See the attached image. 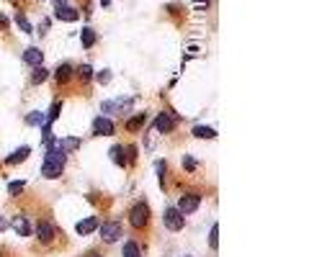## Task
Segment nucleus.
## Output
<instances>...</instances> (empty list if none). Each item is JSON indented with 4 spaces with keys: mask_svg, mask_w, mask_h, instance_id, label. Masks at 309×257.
I'll list each match as a JSON object with an SVG mask.
<instances>
[{
    "mask_svg": "<svg viewBox=\"0 0 309 257\" xmlns=\"http://www.w3.org/2000/svg\"><path fill=\"white\" fill-rule=\"evenodd\" d=\"M65 159H67V152L59 149L57 144L54 147H47V154H44V162H42V175L47 180H54L62 175L65 170Z\"/></svg>",
    "mask_w": 309,
    "mask_h": 257,
    "instance_id": "f257e3e1",
    "label": "nucleus"
},
{
    "mask_svg": "<svg viewBox=\"0 0 309 257\" xmlns=\"http://www.w3.org/2000/svg\"><path fill=\"white\" fill-rule=\"evenodd\" d=\"M147 221H149V208H147V203H144V201L134 203L132 211H129V224H132L134 229H144Z\"/></svg>",
    "mask_w": 309,
    "mask_h": 257,
    "instance_id": "f03ea898",
    "label": "nucleus"
},
{
    "mask_svg": "<svg viewBox=\"0 0 309 257\" xmlns=\"http://www.w3.org/2000/svg\"><path fill=\"white\" fill-rule=\"evenodd\" d=\"M163 224H165V229H170V232H180V229L186 227V221H183V213H180L175 206L165 208V213H163Z\"/></svg>",
    "mask_w": 309,
    "mask_h": 257,
    "instance_id": "7ed1b4c3",
    "label": "nucleus"
},
{
    "mask_svg": "<svg viewBox=\"0 0 309 257\" xmlns=\"http://www.w3.org/2000/svg\"><path fill=\"white\" fill-rule=\"evenodd\" d=\"M113 118H108V116H98L96 121H93V126H90V134L93 137H111L113 134Z\"/></svg>",
    "mask_w": 309,
    "mask_h": 257,
    "instance_id": "20e7f679",
    "label": "nucleus"
},
{
    "mask_svg": "<svg viewBox=\"0 0 309 257\" xmlns=\"http://www.w3.org/2000/svg\"><path fill=\"white\" fill-rule=\"evenodd\" d=\"M201 206V196H196V193H186V196H180V201H178V211L180 213H193Z\"/></svg>",
    "mask_w": 309,
    "mask_h": 257,
    "instance_id": "39448f33",
    "label": "nucleus"
},
{
    "mask_svg": "<svg viewBox=\"0 0 309 257\" xmlns=\"http://www.w3.org/2000/svg\"><path fill=\"white\" fill-rule=\"evenodd\" d=\"M98 229H101V239H103L106 244H111V242H116V239L121 237V227L116 224V221H106V224H101Z\"/></svg>",
    "mask_w": 309,
    "mask_h": 257,
    "instance_id": "423d86ee",
    "label": "nucleus"
},
{
    "mask_svg": "<svg viewBox=\"0 0 309 257\" xmlns=\"http://www.w3.org/2000/svg\"><path fill=\"white\" fill-rule=\"evenodd\" d=\"M154 128H158L160 134H170L173 128H175V118H173V113H158L154 116Z\"/></svg>",
    "mask_w": 309,
    "mask_h": 257,
    "instance_id": "0eeeda50",
    "label": "nucleus"
},
{
    "mask_svg": "<svg viewBox=\"0 0 309 257\" xmlns=\"http://www.w3.org/2000/svg\"><path fill=\"white\" fill-rule=\"evenodd\" d=\"M132 101L129 98H119V101H106L103 106H101V111H103V116H116V113H119V111H124L127 106H129Z\"/></svg>",
    "mask_w": 309,
    "mask_h": 257,
    "instance_id": "6e6552de",
    "label": "nucleus"
},
{
    "mask_svg": "<svg viewBox=\"0 0 309 257\" xmlns=\"http://www.w3.org/2000/svg\"><path fill=\"white\" fill-rule=\"evenodd\" d=\"M98 227H101V221L96 219V216H88V219H83V221H77V227H75V232L80 234V237H88V234H93V232H98Z\"/></svg>",
    "mask_w": 309,
    "mask_h": 257,
    "instance_id": "1a4fd4ad",
    "label": "nucleus"
},
{
    "mask_svg": "<svg viewBox=\"0 0 309 257\" xmlns=\"http://www.w3.org/2000/svg\"><path fill=\"white\" fill-rule=\"evenodd\" d=\"M54 224H49V221H42V224H39L36 227V237H39V242H42V244H49L52 239H54Z\"/></svg>",
    "mask_w": 309,
    "mask_h": 257,
    "instance_id": "9d476101",
    "label": "nucleus"
},
{
    "mask_svg": "<svg viewBox=\"0 0 309 257\" xmlns=\"http://www.w3.org/2000/svg\"><path fill=\"white\" fill-rule=\"evenodd\" d=\"M23 62H26L28 67H39V65L44 62V52L36 49V47H28V49L23 52Z\"/></svg>",
    "mask_w": 309,
    "mask_h": 257,
    "instance_id": "9b49d317",
    "label": "nucleus"
},
{
    "mask_svg": "<svg viewBox=\"0 0 309 257\" xmlns=\"http://www.w3.org/2000/svg\"><path fill=\"white\" fill-rule=\"evenodd\" d=\"M77 8H72V6H62V8H54V18L57 21H65V23H72V21H77Z\"/></svg>",
    "mask_w": 309,
    "mask_h": 257,
    "instance_id": "f8f14e48",
    "label": "nucleus"
},
{
    "mask_svg": "<svg viewBox=\"0 0 309 257\" xmlns=\"http://www.w3.org/2000/svg\"><path fill=\"white\" fill-rule=\"evenodd\" d=\"M11 227L16 229V234H18V237H31V229H34V227H31V221H28L26 216H16V219L11 221Z\"/></svg>",
    "mask_w": 309,
    "mask_h": 257,
    "instance_id": "ddd939ff",
    "label": "nucleus"
},
{
    "mask_svg": "<svg viewBox=\"0 0 309 257\" xmlns=\"http://www.w3.org/2000/svg\"><path fill=\"white\" fill-rule=\"evenodd\" d=\"M70 77H72V65H70V62L59 65L57 72H54V80H57L59 85H65V82H70Z\"/></svg>",
    "mask_w": 309,
    "mask_h": 257,
    "instance_id": "4468645a",
    "label": "nucleus"
},
{
    "mask_svg": "<svg viewBox=\"0 0 309 257\" xmlns=\"http://www.w3.org/2000/svg\"><path fill=\"white\" fill-rule=\"evenodd\" d=\"M28 154H31V147H21V149H16L13 154H8L6 165H11V167H13V165H21V162H23Z\"/></svg>",
    "mask_w": 309,
    "mask_h": 257,
    "instance_id": "2eb2a0df",
    "label": "nucleus"
},
{
    "mask_svg": "<svg viewBox=\"0 0 309 257\" xmlns=\"http://www.w3.org/2000/svg\"><path fill=\"white\" fill-rule=\"evenodd\" d=\"M108 154H111V159L119 165V167H127V157H124V147H121V144H113Z\"/></svg>",
    "mask_w": 309,
    "mask_h": 257,
    "instance_id": "dca6fc26",
    "label": "nucleus"
},
{
    "mask_svg": "<svg viewBox=\"0 0 309 257\" xmlns=\"http://www.w3.org/2000/svg\"><path fill=\"white\" fill-rule=\"evenodd\" d=\"M193 137H199V139H217V132L211 126H193Z\"/></svg>",
    "mask_w": 309,
    "mask_h": 257,
    "instance_id": "f3484780",
    "label": "nucleus"
},
{
    "mask_svg": "<svg viewBox=\"0 0 309 257\" xmlns=\"http://www.w3.org/2000/svg\"><path fill=\"white\" fill-rule=\"evenodd\" d=\"M144 121H147V113H137V116H132V118L127 121V128H129V132H139Z\"/></svg>",
    "mask_w": 309,
    "mask_h": 257,
    "instance_id": "a211bd4d",
    "label": "nucleus"
},
{
    "mask_svg": "<svg viewBox=\"0 0 309 257\" xmlns=\"http://www.w3.org/2000/svg\"><path fill=\"white\" fill-rule=\"evenodd\" d=\"M47 77H49V72H47L42 65H39V67H34V72H31V85H42Z\"/></svg>",
    "mask_w": 309,
    "mask_h": 257,
    "instance_id": "6ab92c4d",
    "label": "nucleus"
},
{
    "mask_svg": "<svg viewBox=\"0 0 309 257\" xmlns=\"http://www.w3.org/2000/svg\"><path fill=\"white\" fill-rule=\"evenodd\" d=\"M44 121H47V116L39 113V111H31V113L26 116V123H28V126H44Z\"/></svg>",
    "mask_w": 309,
    "mask_h": 257,
    "instance_id": "aec40b11",
    "label": "nucleus"
},
{
    "mask_svg": "<svg viewBox=\"0 0 309 257\" xmlns=\"http://www.w3.org/2000/svg\"><path fill=\"white\" fill-rule=\"evenodd\" d=\"M80 39H83V47H85V49H90V47L96 44V34H93V28H88V26H85V28H83V34H80Z\"/></svg>",
    "mask_w": 309,
    "mask_h": 257,
    "instance_id": "412c9836",
    "label": "nucleus"
},
{
    "mask_svg": "<svg viewBox=\"0 0 309 257\" xmlns=\"http://www.w3.org/2000/svg\"><path fill=\"white\" fill-rule=\"evenodd\" d=\"M16 26H18L23 34H34V26L28 23V18H26L23 13H18V16H16Z\"/></svg>",
    "mask_w": 309,
    "mask_h": 257,
    "instance_id": "4be33fe9",
    "label": "nucleus"
},
{
    "mask_svg": "<svg viewBox=\"0 0 309 257\" xmlns=\"http://www.w3.org/2000/svg\"><path fill=\"white\" fill-rule=\"evenodd\" d=\"M121 252H124V257H139V254H142V249H139L137 242H127Z\"/></svg>",
    "mask_w": 309,
    "mask_h": 257,
    "instance_id": "5701e85b",
    "label": "nucleus"
},
{
    "mask_svg": "<svg viewBox=\"0 0 309 257\" xmlns=\"http://www.w3.org/2000/svg\"><path fill=\"white\" fill-rule=\"evenodd\" d=\"M59 111H62V103H59V101H54V106L49 108V113H47V121H44V123H49V126H52V123L57 121V116H59Z\"/></svg>",
    "mask_w": 309,
    "mask_h": 257,
    "instance_id": "b1692460",
    "label": "nucleus"
},
{
    "mask_svg": "<svg viewBox=\"0 0 309 257\" xmlns=\"http://www.w3.org/2000/svg\"><path fill=\"white\" fill-rule=\"evenodd\" d=\"M77 77H80V82H90L93 67H90V65H80V70H77Z\"/></svg>",
    "mask_w": 309,
    "mask_h": 257,
    "instance_id": "393cba45",
    "label": "nucleus"
},
{
    "mask_svg": "<svg viewBox=\"0 0 309 257\" xmlns=\"http://www.w3.org/2000/svg\"><path fill=\"white\" fill-rule=\"evenodd\" d=\"M77 147H80V139H77V137L62 139V149H65V152H72V149H77Z\"/></svg>",
    "mask_w": 309,
    "mask_h": 257,
    "instance_id": "a878e982",
    "label": "nucleus"
},
{
    "mask_svg": "<svg viewBox=\"0 0 309 257\" xmlns=\"http://www.w3.org/2000/svg\"><path fill=\"white\" fill-rule=\"evenodd\" d=\"M217 247H219V227L214 224L209 232V249H217Z\"/></svg>",
    "mask_w": 309,
    "mask_h": 257,
    "instance_id": "bb28decb",
    "label": "nucleus"
},
{
    "mask_svg": "<svg viewBox=\"0 0 309 257\" xmlns=\"http://www.w3.org/2000/svg\"><path fill=\"white\" fill-rule=\"evenodd\" d=\"M196 165H199V162L193 159L191 154H186V157H183V170H186V173H193V170H196Z\"/></svg>",
    "mask_w": 309,
    "mask_h": 257,
    "instance_id": "cd10ccee",
    "label": "nucleus"
},
{
    "mask_svg": "<svg viewBox=\"0 0 309 257\" xmlns=\"http://www.w3.org/2000/svg\"><path fill=\"white\" fill-rule=\"evenodd\" d=\"M23 185H26L23 180H13V183L8 185V193H11V196H18V193L23 190Z\"/></svg>",
    "mask_w": 309,
    "mask_h": 257,
    "instance_id": "c85d7f7f",
    "label": "nucleus"
},
{
    "mask_svg": "<svg viewBox=\"0 0 309 257\" xmlns=\"http://www.w3.org/2000/svg\"><path fill=\"white\" fill-rule=\"evenodd\" d=\"M154 167H158V178H160V183H163V180H165V162L160 159V162L154 165Z\"/></svg>",
    "mask_w": 309,
    "mask_h": 257,
    "instance_id": "c756f323",
    "label": "nucleus"
},
{
    "mask_svg": "<svg viewBox=\"0 0 309 257\" xmlns=\"http://www.w3.org/2000/svg\"><path fill=\"white\" fill-rule=\"evenodd\" d=\"M6 26H8V18H6L3 13H0V28H6Z\"/></svg>",
    "mask_w": 309,
    "mask_h": 257,
    "instance_id": "7c9ffc66",
    "label": "nucleus"
},
{
    "mask_svg": "<svg viewBox=\"0 0 309 257\" xmlns=\"http://www.w3.org/2000/svg\"><path fill=\"white\" fill-rule=\"evenodd\" d=\"M62 6H67V0H54V8H62Z\"/></svg>",
    "mask_w": 309,
    "mask_h": 257,
    "instance_id": "2f4dec72",
    "label": "nucleus"
},
{
    "mask_svg": "<svg viewBox=\"0 0 309 257\" xmlns=\"http://www.w3.org/2000/svg\"><path fill=\"white\" fill-rule=\"evenodd\" d=\"M6 227H8V221H6V219H3V216H0V232H3V229H6Z\"/></svg>",
    "mask_w": 309,
    "mask_h": 257,
    "instance_id": "473e14b6",
    "label": "nucleus"
},
{
    "mask_svg": "<svg viewBox=\"0 0 309 257\" xmlns=\"http://www.w3.org/2000/svg\"><path fill=\"white\" fill-rule=\"evenodd\" d=\"M90 257H101V254H90Z\"/></svg>",
    "mask_w": 309,
    "mask_h": 257,
    "instance_id": "72a5a7b5",
    "label": "nucleus"
},
{
    "mask_svg": "<svg viewBox=\"0 0 309 257\" xmlns=\"http://www.w3.org/2000/svg\"><path fill=\"white\" fill-rule=\"evenodd\" d=\"M199 3H206V0H199Z\"/></svg>",
    "mask_w": 309,
    "mask_h": 257,
    "instance_id": "f704fd0d",
    "label": "nucleus"
},
{
    "mask_svg": "<svg viewBox=\"0 0 309 257\" xmlns=\"http://www.w3.org/2000/svg\"><path fill=\"white\" fill-rule=\"evenodd\" d=\"M186 257H191V254H186Z\"/></svg>",
    "mask_w": 309,
    "mask_h": 257,
    "instance_id": "c9c22d12",
    "label": "nucleus"
}]
</instances>
